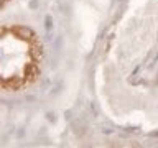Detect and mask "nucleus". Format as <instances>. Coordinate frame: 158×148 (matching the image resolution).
Returning <instances> with one entry per match:
<instances>
[{
  "instance_id": "nucleus-1",
  "label": "nucleus",
  "mask_w": 158,
  "mask_h": 148,
  "mask_svg": "<svg viewBox=\"0 0 158 148\" xmlns=\"http://www.w3.org/2000/svg\"><path fill=\"white\" fill-rule=\"evenodd\" d=\"M8 2V0H2V5H5V3H7Z\"/></svg>"
}]
</instances>
